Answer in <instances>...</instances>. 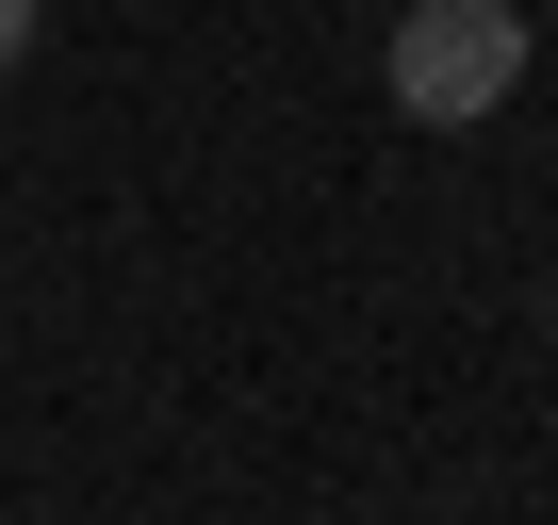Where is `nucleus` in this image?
<instances>
[{"instance_id":"obj_1","label":"nucleus","mask_w":558,"mask_h":525,"mask_svg":"<svg viewBox=\"0 0 558 525\" xmlns=\"http://www.w3.org/2000/svg\"><path fill=\"white\" fill-rule=\"evenodd\" d=\"M509 83H525V0H411L395 17V115L411 132H476V115H509Z\"/></svg>"},{"instance_id":"obj_2","label":"nucleus","mask_w":558,"mask_h":525,"mask_svg":"<svg viewBox=\"0 0 558 525\" xmlns=\"http://www.w3.org/2000/svg\"><path fill=\"white\" fill-rule=\"evenodd\" d=\"M17 50H34V0H0V66H17Z\"/></svg>"}]
</instances>
